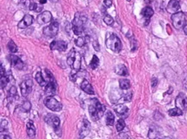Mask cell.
<instances>
[{"label":"cell","mask_w":187,"mask_h":139,"mask_svg":"<svg viewBox=\"0 0 187 139\" xmlns=\"http://www.w3.org/2000/svg\"><path fill=\"white\" fill-rule=\"evenodd\" d=\"M104 22H105L107 25H111V24H113V23H114V20H113V18H112L110 16L106 15L104 17Z\"/></svg>","instance_id":"37"},{"label":"cell","mask_w":187,"mask_h":139,"mask_svg":"<svg viewBox=\"0 0 187 139\" xmlns=\"http://www.w3.org/2000/svg\"><path fill=\"white\" fill-rule=\"evenodd\" d=\"M45 121L48 123V125H50V126H52L55 132L59 134V130H60V125H61V121L59 120L56 115H53V114H51V113H48L47 114V116L45 117Z\"/></svg>","instance_id":"8"},{"label":"cell","mask_w":187,"mask_h":139,"mask_svg":"<svg viewBox=\"0 0 187 139\" xmlns=\"http://www.w3.org/2000/svg\"><path fill=\"white\" fill-rule=\"evenodd\" d=\"M35 80H36V82H37L39 84H40V86L43 87V86H46V85H47V84H46V81H45L43 76H42V73L41 71H39L36 73V76H35Z\"/></svg>","instance_id":"28"},{"label":"cell","mask_w":187,"mask_h":139,"mask_svg":"<svg viewBox=\"0 0 187 139\" xmlns=\"http://www.w3.org/2000/svg\"><path fill=\"white\" fill-rule=\"evenodd\" d=\"M119 85L122 89H129L130 88V82L128 79H121Z\"/></svg>","instance_id":"29"},{"label":"cell","mask_w":187,"mask_h":139,"mask_svg":"<svg viewBox=\"0 0 187 139\" xmlns=\"http://www.w3.org/2000/svg\"><path fill=\"white\" fill-rule=\"evenodd\" d=\"M90 130H91L90 122H89L86 119H84L83 121H82V125L81 126H80V130H79V137H80V138L86 137L87 135L90 133Z\"/></svg>","instance_id":"10"},{"label":"cell","mask_w":187,"mask_h":139,"mask_svg":"<svg viewBox=\"0 0 187 139\" xmlns=\"http://www.w3.org/2000/svg\"><path fill=\"white\" fill-rule=\"evenodd\" d=\"M92 45H93V47H94V49L96 50L97 52H98V51H99V49H100V47H99V44H98V42H97V40H95V41H93V43H92Z\"/></svg>","instance_id":"41"},{"label":"cell","mask_w":187,"mask_h":139,"mask_svg":"<svg viewBox=\"0 0 187 139\" xmlns=\"http://www.w3.org/2000/svg\"><path fill=\"white\" fill-rule=\"evenodd\" d=\"M7 47H8V49L10 50V53H15L17 52V49H18V48H17V46L15 44V42L13 41V40H10Z\"/></svg>","instance_id":"32"},{"label":"cell","mask_w":187,"mask_h":139,"mask_svg":"<svg viewBox=\"0 0 187 139\" xmlns=\"http://www.w3.org/2000/svg\"><path fill=\"white\" fill-rule=\"evenodd\" d=\"M42 6H41V5H38L37 4H35V3H31L30 5H29V10H35V11H41V10H42Z\"/></svg>","instance_id":"34"},{"label":"cell","mask_w":187,"mask_h":139,"mask_svg":"<svg viewBox=\"0 0 187 139\" xmlns=\"http://www.w3.org/2000/svg\"><path fill=\"white\" fill-rule=\"evenodd\" d=\"M59 30V23L58 22H51V23L43 29L44 35L48 37H54L58 34Z\"/></svg>","instance_id":"7"},{"label":"cell","mask_w":187,"mask_h":139,"mask_svg":"<svg viewBox=\"0 0 187 139\" xmlns=\"http://www.w3.org/2000/svg\"><path fill=\"white\" fill-rule=\"evenodd\" d=\"M91 101H92V103H91L89 105L88 110H89V113H90V116H91L92 120L97 121L104 115L105 111V107L103 104H101L97 99H93V100H91Z\"/></svg>","instance_id":"1"},{"label":"cell","mask_w":187,"mask_h":139,"mask_svg":"<svg viewBox=\"0 0 187 139\" xmlns=\"http://www.w3.org/2000/svg\"><path fill=\"white\" fill-rule=\"evenodd\" d=\"M131 97H132V93H130V94H128V95H126V96H125L124 100L127 101H131Z\"/></svg>","instance_id":"43"},{"label":"cell","mask_w":187,"mask_h":139,"mask_svg":"<svg viewBox=\"0 0 187 139\" xmlns=\"http://www.w3.org/2000/svg\"><path fill=\"white\" fill-rule=\"evenodd\" d=\"M98 64H99V59H98V58L97 57L96 55H94V56L92 57L91 63H90V67H91V69H93V70H95V69L97 68Z\"/></svg>","instance_id":"30"},{"label":"cell","mask_w":187,"mask_h":139,"mask_svg":"<svg viewBox=\"0 0 187 139\" xmlns=\"http://www.w3.org/2000/svg\"><path fill=\"white\" fill-rule=\"evenodd\" d=\"M10 63L12 64V66L16 68V70H22L24 68V63L21 60V58H18L16 55H11L10 57Z\"/></svg>","instance_id":"16"},{"label":"cell","mask_w":187,"mask_h":139,"mask_svg":"<svg viewBox=\"0 0 187 139\" xmlns=\"http://www.w3.org/2000/svg\"><path fill=\"white\" fill-rule=\"evenodd\" d=\"M56 90H57V84L55 82H51L47 83V85L45 87V93H47L48 96H53L56 94Z\"/></svg>","instance_id":"17"},{"label":"cell","mask_w":187,"mask_h":139,"mask_svg":"<svg viewBox=\"0 0 187 139\" xmlns=\"http://www.w3.org/2000/svg\"><path fill=\"white\" fill-rule=\"evenodd\" d=\"M51 21H52V14L50 11L48 10L41 13L37 17V22L39 24L48 23H51Z\"/></svg>","instance_id":"12"},{"label":"cell","mask_w":187,"mask_h":139,"mask_svg":"<svg viewBox=\"0 0 187 139\" xmlns=\"http://www.w3.org/2000/svg\"><path fill=\"white\" fill-rule=\"evenodd\" d=\"M105 44L106 47L114 53H119L122 50V42L120 39L113 33H107Z\"/></svg>","instance_id":"3"},{"label":"cell","mask_w":187,"mask_h":139,"mask_svg":"<svg viewBox=\"0 0 187 139\" xmlns=\"http://www.w3.org/2000/svg\"><path fill=\"white\" fill-rule=\"evenodd\" d=\"M16 96V88L15 86L10 87V90H9V96L10 97H14Z\"/></svg>","instance_id":"38"},{"label":"cell","mask_w":187,"mask_h":139,"mask_svg":"<svg viewBox=\"0 0 187 139\" xmlns=\"http://www.w3.org/2000/svg\"><path fill=\"white\" fill-rule=\"evenodd\" d=\"M43 73H44V76L43 75H42V76H43L45 81L47 82L48 83V82H55L54 81V78H53V74L49 71L48 69H45V70H44Z\"/></svg>","instance_id":"27"},{"label":"cell","mask_w":187,"mask_h":139,"mask_svg":"<svg viewBox=\"0 0 187 139\" xmlns=\"http://www.w3.org/2000/svg\"><path fill=\"white\" fill-rule=\"evenodd\" d=\"M115 123V115L111 111H108L106 113V124L108 125H113Z\"/></svg>","instance_id":"25"},{"label":"cell","mask_w":187,"mask_h":139,"mask_svg":"<svg viewBox=\"0 0 187 139\" xmlns=\"http://www.w3.org/2000/svg\"><path fill=\"white\" fill-rule=\"evenodd\" d=\"M32 23H33V16H30V15H25L24 18L19 22L17 27H18L19 29H23L30 26Z\"/></svg>","instance_id":"15"},{"label":"cell","mask_w":187,"mask_h":139,"mask_svg":"<svg viewBox=\"0 0 187 139\" xmlns=\"http://www.w3.org/2000/svg\"><path fill=\"white\" fill-rule=\"evenodd\" d=\"M0 139H11L10 136L9 134H4V133H1V138Z\"/></svg>","instance_id":"42"},{"label":"cell","mask_w":187,"mask_h":139,"mask_svg":"<svg viewBox=\"0 0 187 139\" xmlns=\"http://www.w3.org/2000/svg\"><path fill=\"white\" fill-rule=\"evenodd\" d=\"M87 41H88L87 36H85V37L79 36V37L75 40V45H76L77 47H84L86 44L88 43Z\"/></svg>","instance_id":"24"},{"label":"cell","mask_w":187,"mask_h":139,"mask_svg":"<svg viewBox=\"0 0 187 139\" xmlns=\"http://www.w3.org/2000/svg\"><path fill=\"white\" fill-rule=\"evenodd\" d=\"M104 5H105L106 8H110V6L112 5V0H105Z\"/></svg>","instance_id":"40"},{"label":"cell","mask_w":187,"mask_h":139,"mask_svg":"<svg viewBox=\"0 0 187 139\" xmlns=\"http://www.w3.org/2000/svg\"><path fill=\"white\" fill-rule=\"evenodd\" d=\"M11 78H12V76L10 73H9L8 75H5L4 77H1V89H5V87L7 86L8 82L10 81Z\"/></svg>","instance_id":"23"},{"label":"cell","mask_w":187,"mask_h":139,"mask_svg":"<svg viewBox=\"0 0 187 139\" xmlns=\"http://www.w3.org/2000/svg\"><path fill=\"white\" fill-rule=\"evenodd\" d=\"M185 88H186V89H187V83H186V84H185Z\"/></svg>","instance_id":"49"},{"label":"cell","mask_w":187,"mask_h":139,"mask_svg":"<svg viewBox=\"0 0 187 139\" xmlns=\"http://www.w3.org/2000/svg\"><path fill=\"white\" fill-rule=\"evenodd\" d=\"M44 104H45V106L48 107V109H50V110L52 111L60 112V111H61V109H62L61 103L59 102L55 98L51 97V96H48V97H47V98L45 99Z\"/></svg>","instance_id":"6"},{"label":"cell","mask_w":187,"mask_h":139,"mask_svg":"<svg viewBox=\"0 0 187 139\" xmlns=\"http://www.w3.org/2000/svg\"><path fill=\"white\" fill-rule=\"evenodd\" d=\"M22 108L23 110L25 111V112H29L31 109V104L29 101H24L23 105H22Z\"/></svg>","instance_id":"36"},{"label":"cell","mask_w":187,"mask_h":139,"mask_svg":"<svg viewBox=\"0 0 187 139\" xmlns=\"http://www.w3.org/2000/svg\"><path fill=\"white\" fill-rule=\"evenodd\" d=\"M175 103H176V107L181 109V110H185L187 108V98L186 96H185L184 94L180 93L178 96H177L176 98V101H175Z\"/></svg>","instance_id":"11"},{"label":"cell","mask_w":187,"mask_h":139,"mask_svg":"<svg viewBox=\"0 0 187 139\" xmlns=\"http://www.w3.org/2000/svg\"><path fill=\"white\" fill-rule=\"evenodd\" d=\"M67 64L70 67L72 68V71H79L80 70L81 66V56L77 52L72 51L67 58Z\"/></svg>","instance_id":"4"},{"label":"cell","mask_w":187,"mask_h":139,"mask_svg":"<svg viewBox=\"0 0 187 139\" xmlns=\"http://www.w3.org/2000/svg\"><path fill=\"white\" fill-rule=\"evenodd\" d=\"M5 75V70H4V67H3V65L1 64V77H4Z\"/></svg>","instance_id":"45"},{"label":"cell","mask_w":187,"mask_h":139,"mask_svg":"<svg viewBox=\"0 0 187 139\" xmlns=\"http://www.w3.org/2000/svg\"><path fill=\"white\" fill-rule=\"evenodd\" d=\"M157 82H158V80H157L155 77L152 78V87H153V88H154V87L157 85Z\"/></svg>","instance_id":"44"},{"label":"cell","mask_w":187,"mask_h":139,"mask_svg":"<svg viewBox=\"0 0 187 139\" xmlns=\"http://www.w3.org/2000/svg\"><path fill=\"white\" fill-rule=\"evenodd\" d=\"M185 21H186V17H185V15L183 12H177L172 16V23L175 29H180L184 28L185 24Z\"/></svg>","instance_id":"5"},{"label":"cell","mask_w":187,"mask_h":139,"mask_svg":"<svg viewBox=\"0 0 187 139\" xmlns=\"http://www.w3.org/2000/svg\"><path fill=\"white\" fill-rule=\"evenodd\" d=\"M116 130H117V131H122L124 129L125 127V122L124 120H123V119H120V120H118V121H117V123H116Z\"/></svg>","instance_id":"33"},{"label":"cell","mask_w":187,"mask_h":139,"mask_svg":"<svg viewBox=\"0 0 187 139\" xmlns=\"http://www.w3.org/2000/svg\"><path fill=\"white\" fill-rule=\"evenodd\" d=\"M80 87H81L82 90H84L88 95H94V89H93V88L91 85V83L87 80H84V81L82 82Z\"/></svg>","instance_id":"18"},{"label":"cell","mask_w":187,"mask_h":139,"mask_svg":"<svg viewBox=\"0 0 187 139\" xmlns=\"http://www.w3.org/2000/svg\"><path fill=\"white\" fill-rule=\"evenodd\" d=\"M184 32H185V34L187 35V24L186 25H185V27H184Z\"/></svg>","instance_id":"46"},{"label":"cell","mask_w":187,"mask_h":139,"mask_svg":"<svg viewBox=\"0 0 187 139\" xmlns=\"http://www.w3.org/2000/svg\"><path fill=\"white\" fill-rule=\"evenodd\" d=\"M39 3L42 4V5H43V4H46V3H47V0H40Z\"/></svg>","instance_id":"47"},{"label":"cell","mask_w":187,"mask_h":139,"mask_svg":"<svg viewBox=\"0 0 187 139\" xmlns=\"http://www.w3.org/2000/svg\"><path fill=\"white\" fill-rule=\"evenodd\" d=\"M131 48H132L133 51H134V50L137 48V42H136V40H134V39L131 40Z\"/></svg>","instance_id":"39"},{"label":"cell","mask_w":187,"mask_h":139,"mask_svg":"<svg viewBox=\"0 0 187 139\" xmlns=\"http://www.w3.org/2000/svg\"><path fill=\"white\" fill-rule=\"evenodd\" d=\"M141 14L145 18H147V20H149V18L154 15V10L151 7H146L142 10Z\"/></svg>","instance_id":"26"},{"label":"cell","mask_w":187,"mask_h":139,"mask_svg":"<svg viewBox=\"0 0 187 139\" xmlns=\"http://www.w3.org/2000/svg\"><path fill=\"white\" fill-rule=\"evenodd\" d=\"M115 72L119 76H127L128 75V70L123 64H118L115 68Z\"/></svg>","instance_id":"21"},{"label":"cell","mask_w":187,"mask_h":139,"mask_svg":"<svg viewBox=\"0 0 187 139\" xmlns=\"http://www.w3.org/2000/svg\"><path fill=\"white\" fill-rule=\"evenodd\" d=\"M179 9H180V5H179L178 0H171L167 5V12L171 13V14L177 13Z\"/></svg>","instance_id":"14"},{"label":"cell","mask_w":187,"mask_h":139,"mask_svg":"<svg viewBox=\"0 0 187 139\" xmlns=\"http://www.w3.org/2000/svg\"><path fill=\"white\" fill-rule=\"evenodd\" d=\"M116 113L123 117H127L129 113V108L125 105H117L114 107Z\"/></svg>","instance_id":"19"},{"label":"cell","mask_w":187,"mask_h":139,"mask_svg":"<svg viewBox=\"0 0 187 139\" xmlns=\"http://www.w3.org/2000/svg\"><path fill=\"white\" fill-rule=\"evenodd\" d=\"M8 130V122L6 120H1V133H4V131Z\"/></svg>","instance_id":"35"},{"label":"cell","mask_w":187,"mask_h":139,"mask_svg":"<svg viewBox=\"0 0 187 139\" xmlns=\"http://www.w3.org/2000/svg\"><path fill=\"white\" fill-rule=\"evenodd\" d=\"M67 48V44L64 40H53L50 44V49L51 50H58L61 52L66 51Z\"/></svg>","instance_id":"13"},{"label":"cell","mask_w":187,"mask_h":139,"mask_svg":"<svg viewBox=\"0 0 187 139\" xmlns=\"http://www.w3.org/2000/svg\"><path fill=\"white\" fill-rule=\"evenodd\" d=\"M87 18L84 16V15L77 13L74 16V19L72 21V30L73 33L78 35V36H81L84 30H85V24L86 23Z\"/></svg>","instance_id":"2"},{"label":"cell","mask_w":187,"mask_h":139,"mask_svg":"<svg viewBox=\"0 0 187 139\" xmlns=\"http://www.w3.org/2000/svg\"><path fill=\"white\" fill-rule=\"evenodd\" d=\"M168 113L170 116H180L183 114V111L178 107H175V108L169 110Z\"/></svg>","instance_id":"31"},{"label":"cell","mask_w":187,"mask_h":139,"mask_svg":"<svg viewBox=\"0 0 187 139\" xmlns=\"http://www.w3.org/2000/svg\"><path fill=\"white\" fill-rule=\"evenodd\" d=\"M160 136V131L156 127H151L148 131V137L150 139H156Z\"/></svg>","instance_id":"22"},{"label":"cell","mask_w":187,"mask_h":139,"mask_svg":"<svg viewBox=\"0 0 187 139\" xmlns=\"http://www.w3.org/2000/svg\"><path fill=\"white\" fill-rule=\"evenodd\" d=\"M27 134L30 138H34L35 137V127L34 125L33 121L31 120L27 123Z\"/></svg>","instance_id":"20"},{"label":"cell","mask_w":187,"mask_h":139,"mask_svg":"<svg viewBox=\"0 0 187 139\" xmlns=\"http://www.w3.org/2000/svg\"><path fill=\"white\" fill-rule=\"evenodd\" d=\"M160 139H175V138L171 137H163V138H160Z\"/></svg>","instance_id":"48"},{"label":"cell","mask_w":187,"mask_h":139,"mask_svg":"<svg viewBox=\"0 0 187 139\" xmlns=\"http://www.w3.org/2000/svg\"><path fill=\"white\" fill-rule=\"evenodd\" d=\"M32 87H33V81L31 79H28V80H25V81L23 82L20 84L22 96H24V97H26V96H28L29 93L31 92Z\"/></svg>","instance_id":"9"}]
</instances>
